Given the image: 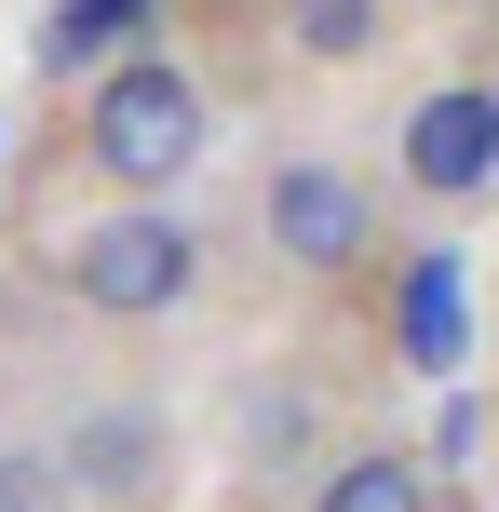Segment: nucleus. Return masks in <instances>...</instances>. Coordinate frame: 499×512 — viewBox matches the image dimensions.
<instances>
[{
  "label": "nucleus",
  "instance_id": "nucleus-1",
  "mask_svg": "<svg viewBox=\"0 0 499 512\" xmlns=\"http://www.w3.org/2000/svg\"><path fill=\"white\" fill-rule=\"evenodd\" d=\"M203 162H216V81L176 41H135L122 68L68 95V176L95 203H189Z\"/></svg>",
  "mask_w": 499,
  "mask_h": 512
},
{
  "label": "nucleus",
  "instance_id": "nucleus-2",
  "mask_svg": "<svg viewBox=\"0 0 499 512\" xmlns=\"http://www.w3.org/2000/svg\"><path fill=\"white\" fill-rule=\"evenodd\" d=\"M41 283L81 324H176V310H203L216 243L189 203H95L68 230H41Z\"/></svg>",
  "mask_w": 499,
  "mask_h": 512
},
{
  "label": "nucleus",
  "instance_id": "nucleus-3",
  "mask_svg": "<svg viewBox=\"0 0 499 512\" xmlns=\"http://www.w3.org/2000/svg\"><path fill=\"white\" fill-rule=\"evenodd\" d=\"M378 176L338 149H311V135H284V149L257 162V243L284 256L297 283H365L378 270Z\"/></svg>",
  "mask_w": 499,
  "mask_h": 512
},
{
  "label": "nucleus",
  "instance_id": "nucleus-4",
  "mask_svg": "<svg viewBox=\"0 0 499 512\" xmlns=\"http://www.w3.org/2000/svg\"><path fill=\"white\" fill-rule=\"evenodd\" d=\"M41 459L68 472V512H162L189 472V432L162 391H81L41 418Z\"/></svg>",
  "mask_w": 499,
  "mask_h": 512
},
{
  "label": "nucleus",
  "instance_id": "nucleus-5",
  "mask_svg": "<svg viewBox=\"0 0 499 512\" xmlns=\"http://www.w3.org/2000/svg\"><path fill=\"white\" fill-rule=\"evenodd\" d=\"M392 176L419 203H486L499 189V81H432L392 122Z\"/></svg>",
  "mask_w": 499,
  "mask_h": 512
},
{
  "label": "nucleus",
  "instance_id": "nucleus-6",
  "mask_svg": "<svg viewBox=\"0 0 499 512\" xmlns=\"http://www.w3.org/2000/svg\"><path fill=\"white\" fill-rule=\"evenodd\" d=\"M149 27H162V0H54V14H41V41H27V68H41L54 95H68V81L122 68V54L149 41Z\"/></svg>",
  "mask_w": 499,
  "mask_h": 512
},
{
  "label": "nucleus",
  "instance_id": "nucleus-7",
  "mask_svg": "<svg viewBox=\"0 0 499 512\" xmlns=\"http://www.w3.org/2000/svg\"><path fill=\"white\" fill-rule=\"evenodd\" d=\"M392 337H405V364H432V378L459 364V243H419L392 270Z\"/></svg>",
  "mask_w": 499,
  "mask_h": 512
},
{
  "label": "nucleus",
  "instance_id": "nucleus-8",
  "mask_svg": "<svg viewBox=\"0 0 499 512\" xmlns=\"http://www.w3.org/2000/svg\"><path fill=\"white\" fill-rule=\"evenodd\" d=\"M311 445H324V405H311L297 378H257V391L230 405V459H243V472H324Z\"/></svg>",
  "mask_w": 499,
  "mask_h": 512
},
{
  "label": "nucleus",
  "instance_id": "nucleus-9",
  "mask_svg": "<svg viewBox=\"0 0 499 512\" xmlns=\"http://www.w3.org/2000/svg\"><path fill=\"white\" fill-rule=\"evenodd\" d=\"M311 512H432V459L419 445H338L311 472Z\"/></svg>",
  "mask_w": 499,
  "mask_h": 512
},
{
  "label": "nucleus",
  "instance_id": "nucleus-10",
  "mask_svg": "<svg viewBox=\"0 0 499 512\" xmlns=\"http://www.w3.org/2000/svg\"><path fill=\"white\" fill-rule=\"evenodd\" d=\"M270 41H284L297 68H365V54L392 41V0H270Z\"/></svg>",
  "mask_w": 499,
  "mask_h": 512
},
{
  "label": "nucleus",
  "instance_id": "nucleus-11",
  "mask_svg": "<svg viewBox=\"0 0 499 512\" xmlns=\"http://www.w3.org/2000/svg\"><path fill=\"white\" fill-rule=\"evenodd\" d=\"M0 512H68V472L41 459V432H14V445H0Z\"/></svg>",
  "mask_w": 499,
  "mask_h": 512
}]
</instances>
